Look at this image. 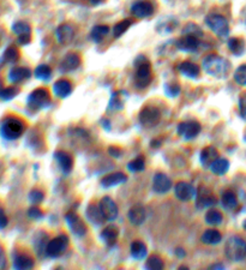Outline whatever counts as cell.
Returning <instances> with one entry per match:
<instances>
[{
	"label": "cell",
	"mask_w": 246,
	"mask_h": 270,
	"mask_svg": "<svg viewBox=\"0 0 246 270\" xmlns=\"http://www.w3.org/2000/svg\"><path fill=\"white\" fill-rule=\"evenodd\" d=\"M176 46L179 51L194 53L197 51L199 47V38L195 36V35H184V36L178 38Z\"/></svg>",
	"instance_id": "cell-14"
},
{
	"label": "cell",
	"mask_w": 246,
	"mask_h": 270,
	"mask_svg": "<svg viewBox=\"0 0 246 270\" xmlns=\"http://www.w3.org/2000/svg\"><path fill=\"white\" fill-rule=\"evenodd\" d=\"M234 81L237 82L239 85L246 87V64H242V65H240L235 70Z\"/></svg>",
	"instance_id": "cell-45"
},
{
	"label": "cell",
	"mask_w": 246,
	"mask_h": 270,
	"mask_svg": "<svg viewBox=\"0 0 246 270\" xmlns=\"http://www.w3.org/2000/svg\"><path fill=\"white\" fill-rule=\"evenodd\" d=\"M174 194L179 201L188 202L196 196V190L190 183L179 182L174 187Z\"/></svg>",
	"instance_id": "cell-15"
},
{
	"label": "cell",
	"mask_w": 246,
	"mask_h": 270,
	"mask_svg": "<svg viewBox=\"0 0 246 270\" xmlns=\"http://www.w3.org/2000/svg\"><path fill=\"white\" fill-rule=\"evenodd\" d=\"M31 40V35H22L18 36V44L20 45H28Z\"/></svg>",
	"instance_id": "cell-54"
},
{
	"label": "cell",
	"mask_w": 246,
	"mask_h": 270,
	"mask_svg": "<svg viewBox=\"0 0 246 270\" xmlns=\"http://www.w3.org/2000/svg\"><path fill=\"white\" fill-rule=\"evenodd\" d=\"M102 2H103V0H89V3H90V5H92V6L101 4Z\"/></svg>",
	"instance_id": "cell-57"
},
{
	"label": "cell",
	"mask_w": 246,
	"mask_h": 270,
	"mask_svg": "<svg viewBox=\"0 0 246 270\" xmlns=\"http://www.w3.org/2000/svg\"><path fill=\"white\" fill-rule=\"evenodd\" d=\"M224 255L232 262H241L246 258V241L239 236L228 238L224 245Z\"/></svg>",
	"instance_id": "cell-3"
},
{
	"label": "cell",
	"mask_w": 246,
	"mask_h": 270,
	"mask_svg": "<svg viewBox=\"0 0 246 270\" xmlns=\"http://www.w3.org/2000/svg\"><path fill=\"white\" fill-rule=\"evenodd\" d=\"M244 23H245V24H246V17H245V21H244Z\"/></svg>",
	"instance_id": "cell-63"
},
{
	"label": "cell",
	"mask_w": 246,
	"mask_h": 270,
	"mask_svg": "<svg viewBox=\"0 0 246 270\" xmlns=\"http://www.w3.org/2000/svg\"><path fill=\"white\" fill-rule=\"evenodd\" d=\"M203 70L210 76L216 78H224L230 72L231 64L227 59L216 54H210L203 60Z\"/></svg>",
	"instance_id": "cell-1"
},
{
	"label": "cell",
	"mask_w": 246,
	"mask_h": 270,
	"mask_svg": "<svg viewBox=\"0 0 246 270\" xmlns=\"http://www.w3.org/2000/svg\"><path fill=\"white\" fill-rule=\"evenodd\" d=\"M216 159H219V151L215 147H205L199 154V161L203 167H210V165L215 161Z\"/></svg>",
	"instance_id": "cell-24"
},
{
	"label": "cell",
	"mask_w": 246,
	"mask_h": 270,
	"mask_svg": "<svg viewBox=\"0 0 246 270\" xmlns=\"http://www.w3.org/2000/svg\"><path fill=\"white\" fill-rule=\"evenodd\" d=\"M9 223V220H8V216L5 215L4 210H3V208H0V229H4L6 226H8Z\"/></svg>",
	"instance_id": "cell-51"
},
{
	"label": "cell",
	"mask_w": 246,
	"mask_h": 270,
	"mask_svg": "<svg viewBox=\"0 0 246 270\" xmlns=\"http://www.w3.org/2000/svg\"><path fill=\"white\" fill-rule=\"evenodd\" d=\"M174 254H176L178 258H183V257H185V256H186V252L184 251L183 247H177L176 251H174Z\"/></svg>",
	"instance_id": "cell-55"
},
{
	"label": "cell",
	"mask_w": 246,
	"mask_h": 270,
	"mask_svg": "<svg viewBox=\"0 0 246 270\" xmlns=\"http://www.w3.org/2000/svg\"><path fill=\"white\" fill-rule=\"evenodd\" d=\"M6 266V256H5V251L3 248L2 245H0V270L5 269Z\"/></svg>",
	"instance_id": "cell-52"
},
{
	"label": "cell",
	"mask_w": 246,
	"mask_h": 270,
	"mask_svg": "<svg viewBox=\"0 0 246 270\" xmlns=\"http://www.w3.org/2000/svg\"><path fill=\"white\" fill-rule=\"evenodd\" d=\"M205 24L210 30L219 37H227L230 34V24L226 17L219 13H212L205 18Z\"/></svg>",
	"instance_id": "cell-6"
},
{
	"label": "cell",
	"mask_w": 246,
	"mask_h": 270,
	"mask_svg": "<svg viewBox=\"0 0 246 270\" xmlns=\"http://www.w3.org/2000/svg\"><path fill=\"white\" fill-rule=\"evenodd\" d=\"M201 124L195 120H190V122H183L179 123V125L177 127L178 133L181 136L184 140L191 141L198 136V133L201 132Z\"/></svg>",
	"instance_id": "cell-11"
},
{
	"label": "cell",
	"mask_w": 246,
	"mask_h": 270,
	"mask_svg": "<svg viewBox=\"0 0 246 270\" xmlns=\"http://www.w3.org/2000/svg\"><path fill=\"white\" fill-rule=\"evenodd\" d=\"M28 216L29 219L35 220V221H39L44 218V213L41 211V209H39L37 207H31L29 210H28Z\"/></svg>",
	"instance_id": "cell-49"
},
{
	"label": "cell",
	"mask_w": 246,
	"mask_h": 270,
	"mask_svg": "<svg viewBox=\"0 0 246 270\" xmlns=\"http://www.w3.org/2000/svg\"><path fill=\"white\" fill-rule=\"evenodd\" d=\"M217 203L216 197L214 196L212 191L208 187L202 185L198 187V191H196V207L198 209L210 208Z\"/></svg>",
	"instance_id": "cell-10"
},
{
	"label": "cell",
	"mask_w": 246,
	"mask_h": 270,
	"mask_svg": "<svg viewBox=\"0 0 246 270\" xmlns=\"http://www.w3.org/2000/svg\"><path fill=\"white\" fill-rule=\"evenodd\" d=\"M161 143H160V141H152V147H155V148H159Z\"/></svg>",
	"instance_id": "cell-58"
},
{
	"label": "cell",
	"mask_w": 246,
	"mask_h": 270,
	"mask_svg": "<svg viewBox=\"0 0 246 270\" xmlns=\"http://www.w3.org/2000/svg\"><path fill=\"white\" fill-rule=\"evenodd\" d=\"M73 35H74V30L70 24H62V26L56 28L55 36L60 45H69L70 42L72 41Z\"/></svg>",
	"instance_id": "cell-19"
},
{
	"label": "cell",
	"mask_w": 246,
	"mask_h": 270,
	"mask_svg": "<svg viewBox=\"0 0 246 270\" xmlns=\"http://www.w3.org/2000/svg\"><path fill=\"white\" fill-rule=\"evenodd\" d=\"M34 259L27 254H18L13 258V268L17 270H29L34 268Z\"/></svg>",
	"instance_id": "cell-27"
},
{
	"label": "cell",
	"mask_w": 246,
	"mask_h": 270,
	"mask_svg": "<svg viewBox=\"0 0 246 270\" xmlns=\"http://www.w3.org/2000/svg\"><path fill=\"white\" fill-rule=\"evenodd\" d=\"M222 221H223V216L219 210H216V209H209V210L206 211L205 222L208 223V225L217 226L221 225Z\"/></svg>",
	"instance_id": "cell-37"
},
{
	"label": "cell",
	"mask_w": 246,
	"mask_h": 270,
	"mask_svg": "<svg viewBox=\"0 0 246 270\" xmlns=\"http://www.w3.org/2000/svg\"><path fill=\"white\" fill-rule=\"evenodd\" d=\"M108 152H109L110 156H114V158H120L123 150H121V149L118 148V147H109Z\"/></svg>",
	"instance_id": "cell-53"
},
{
	"label": "cell",
	"mask_w": 246,
	"mask_h": 270,
	"mask_svg": "<svg viewBox=\"0 0 246 270\" xmlns=\"http://www.w3.org/2000/svg\"><path fill=\"white\" fill-rule=\"evenodd\" d=\"M242 227H244V229H246V220L244 221V223H242Z\"/></svg>",
	"instance_id": "cell-62"
},
{
	"label": "cell",
	"mask_w": 246,
	"mask_h": 270,
	"mask_svg": "<svg viewBox=\"0 0 246 270\" xmlns=\"http://www.w3.org/2000/svg\"><path fill=\"white\" fill-rule=\"evenodd\" d=\"M135 67H136V73H135V84L138 89L147 88L153 80L152 65L147 58L140 55L135 60Z\"/></svg>",
	"instance_id": "cell-2"
},
{
	"label": "cell",
	"mask_w": 246,
	"mask_h": 270,
	"mask_svg": "<svg viewBox=\"0 0 246 270\" xmlns=\"http://www.w3.org/2000/svg\"><path fill=\"white\" fill-rule=\"evenodd\" d=\"M145 268L148 270H162L165 268V263H163V261L159 256L153 255L147 259V262H145Z\"/></svg>",
	"instance_id": "cell-38"
},
{
	"label": "cell",
	"mask_w": 246,
	"mask_h": 270,
	"mask_svg": "<svg viewBox=\"0 0 246 270\" xmlns=\"http://www.w3.org/2000/svg\"><path fill=\"white\" fill-rule=\"evenodd\" d=\"M239 111H240L241 118L246 120V94L242 95L239 100Z\"/></svg>",
	"instance_id": "cell-50"
},
{
	"label": "cell",
	"mask_w": 246,
	"mask_h": 270,
	"mask_svg": "<svg viewBox=\"0 0 246 270\" xmlns=\"http://www.w3.org/2000/svg\"><path fill=\"white\" fill-rule=\"evenodd\" d=\"M100 208H101L102 214L107 221H114V220L118 218V215H119L118 205L116 204V202L108 196L103 197L102 200L100 201Z\"/></svg>",
	"instance_id": "cell-13"
},
{
	"label": "cell",
	"mask_w": 246,
	"mask_h": 270,
	"mask_svg": "<svg viewBox=\"0 0 246 270\" xmlns=\"http://www.w3.org/2000/svg\"><path fill=\"white\" fill-rule=\"evenodd\" d=\"M109 33V28L107 26H96L92 28L90 37L95 44H100L103 41V38L107 36V34Z\"/></svg>",
	"instance_id": "cell-36"
},
{
	"label": "cell",
	"mask_w": 246,
	"mask_h": 270,
	"mask_svg": "<svg viewBox=\"0 0 246 270\" xmlns=\"http://www.w3.org/2000/svg\"><path fill=\"white\" fill-rule=\"evenodd\" d=\"M12 31L17 35V36H22V35H31L30 26L27 22H23V21H20V22H16L15 24H13Z\"/></svg>",
	"instance_id": "cell-41"
},
{
	"label": "cell",
	"mask_w": 246,
	"mask_h": 270,
	"mask_svg": "<svg viewBox=\"0 0 246 270\" xmlns=\"http://www.w3.org/2000/svg\"><path fill=\"white\" fill-rule=\"evenodd\" d=\"M20 93V89L15 87V85H12V87H9V88H5L3 89V90H0V99L4 101H10L12 100L13 98H16L17 95Z\"/></svg>",
	"instance_id": "cell-44"
},
{
	"label": "cell",
	"mask_w": 246,
	"mask_h": 270,
	"mask_svg": "<svg viewBox=\"0 0 246 270\" xmlns=\"http://www.w3.org/2000/svg\"><path fill=\"white\" fill-rule=\"evenodd\" d=\"M28 198H29V201L31 202L33 204H40L42 201H44L45 198V195L42 191L40 190H31L29 195H28Z\"/></svg>",
	"instance_id": "cell-47"
},
{
	"label": "cell",
	"mask_w": 246,
	"mask_h": 270,
	"mask_svg": "<svg viewBox=\"0 0 246 270\" xmlns=\"http://www.w3.org/2000/svg\"><path fill=\"white\" fill-rule=\"evenodd\" d=\"M221 204L224 209L227 210H233L238 207V198L237 195H235L233 191H226V192L222 194L221 196Z\"/></svg>",
	"instance_id": "cell-32"
},
{
	"label": "cell",
	"mask_w": 246,
	"mask_h": 270,
	"mask_svg": "<svg viewBox=\"0 0 246 270\" xmlns=\"http://www.w3.org/2000/svg\"><path fill=\"white\" fill-rule=\"evenodd\" d=\"M144 168H145V162L143 156H138V158L133 160V161H130L129 165H127V169L133 173L142 172Z\"/></svg>",
	"instance_id": "cell-43"
},
{
	"label": "cell",
	"mask_w": 246,
	"mask_h": 270,
	"mask_svg": "<svg viewBox=\"0 0 246 270\" xmlns=\"http://www.w3.org/2000/svg\"><path fill=\"white\" fill-rule=\"evenodd\" d=\"M165 93L168 98H176L180 94V87L177 83L165 84Z\"/></svg>",
	"instance_id": "cell-46"
},
{
	"label": "cell",
	"mask_w": 246,
	"mask_h": 270,
	"mask_svg": "<svg viewBox=\"0 0 246 270\" xmlns=\"http://www.w3.org/2000/svg\"><path fill=\"white\" fill-rule=\"evenodd\" d=\"M209 168L215 176H223V174L227 173L228 168H230V162L226 159L219 158L210 165Z\"/></svg>",
	"instance_id": "cell-34"
},
{
	"label": "cell",
	"mask_w": 246,
	"mask_h": 270,
	"mask_svg": "<svg viewBox=\"0 0 246 270\" xmlns=\"http://www.w3.org/2000/svg\"><path fill=\"white\" fill-rule=\"evenodd\" d=\"M67 245H69V238L66 236L56 237L48 241L47 247H46V255L52 258L59 257L66 251Z\"/></svg>",
	"instance_id": "cell-7"
},
{
	"label": "cell",
	"mask_w": 246,
	"mask_h": 270,
	"mask_svg": "<svg viewBox=\"0 0 246 270\" xmlns=\"http://www.w3.org/2000/svg\"><path fill=\"white\" fill-rule=\"evenodd\" d=\"M183 33L185 35H195V36L199 37L202 35V30H201V28L197 26V24L188 23L187 26L185 27V29H184Z\"/></svg>",
	"instance_id": "cell-48"
},
{
	"label": "cell",
	"mask_w": 246,
	"mask_h": 270,
	"mask_svg": "<svg viewBox=\"0 0 246 270\" xmlns=\"http://www.w3.org/2000/svg\"><path fill=\"white\" fill-rule=\"evenodd\" d=\"M127 98V93L124 90H118V91H114L110 95V100H109V106L108 108L109 109H123L124 106H125V100Z\"/></svg>",
	"instance_id": "cell-28"
},
{
	"label": "cell",
	"mask_w": 246,
	"mask_h": 270,
	"mask_svg": "<svg viewBox=\"0 0 246 270\" xmlns=\"http://www.w3.org/2000/svg\"><path fill=\"white\" fill-rule=\"evenodd\" d=\"M2 173H3V166L2 163H0V176H2Z\"/></svg>",
	"instance_id": "cell-61"
},
{
	"label": "cell",
	"mask_w": 246,
	"mask_h": 270,
	"mask_svg": "<svg viewBox=\"0 0 246 270\" xmlns=\"http://www.w3.org/2000/svg\"><path fill=\"white\" fill-rule=\"evenodd\" d=\"M178 71L187 78H197L199 74V66L191 62H183L178 65Z\"/></svg>",
	"instance_id": "cell-29"
},
{
	"label": "cell",
	"mask_w": 246,
	"mask_h": 270,
	"mask_svg": "<svg viewBox=\"0 0 246 270\" xmlns=\"http://www.w3.org/2000/svg\"><path fill=\"white\" fill-rule=\"evenodd\" d=\"M65 222L67 223V226H69V228L71 232H72L73 236L82 238L87 234V225H85L83 220H82L76 213H67L65 215Z\"/></svg>",
	"instance_id": "cell-8"
},
{
	"label": "cell",
	"mask_w": 246,
	"mask_h": 270,
	"mask_svg": "<svg viewBox=\"0 0 246 270\" xmlns=\"http://www.w3.org/2000/svg\"><path fill=\"white\" fill-rule=\"evenodd\" d=\"M145 209L142 205H134L130 208L129 213H127V218H129L130 222L135 226L143 225L145 221Z\"/></svg>",
	"instance_id": "cell-25"
},
{
	"label": "cell",
	"mask_w": 246,
	"mask_h": 270,
	"mask_svg": "<svg viewBox=\"0 0 246 270\" xmlns=\"http://www.w3.org/2000/svg\"><path fill=\"white\" fill-rule=\"evenodd\" d=\"M102 127L106 131H110V122L108 119H102Z\"/></svg>",
	"instance_id": "cell-56"
},
{
	"label": "cell",
	"mask_w": 246,
	"mask_h": 270,
	"mask_svg": "<svg viewBox=\"0 0 246 270\" xmlns=\"http://www.w3.org/2000/svg\"><path fill=\"white\" fill-rule=\"evenodd\" d=\"M31 76V71L28 69V67L23 66H15L10 70L9 72V81L11 83H20V82H23L28 80Z\"/></svg>",
	"instance_id": "cell-22"
},
{
	"label": "cell",
	"mask_w": 246,
	"mask_h": 270,
	"mask_svg": "<svg viewBox=\"0 0 246 270\" xmlns=\"http://www.w3.org/2000/svg\"><path fill=\"white\" fill-rule=\"evenodd\" d=\"M54 159H55V161L58 162L60 169H62L65 174H69L71 170H72L73 159H72V156L69 154V152L63 151V150L55 151Z\"/></svg>",
	"instance_id": "cell-18"
},
{
	"label": "cell",
	"mask_w": 246,
	"mask_h": 270,
	"mask_svg": "<svg viewBox=\"0 0 246 270\" xmlns=\"http://www.w3.org/2000/svg\"><path fill=\"white\" fill-rule=\"evenodd\" d=\"M24 130H26V125L22 120L15 118V117H10V118L5 119L0 126V134L5 140L15 141L22 136Z\"/></svg>",
	"instance_id": "cell-4"
},
{
	"label": "cell",
	"mask_w": 246,
	"mask_h": 270,
	"mask_svg": "<svg viewBox=\"0 0 246 270\" xmlns=\"http://www.w3.org/2000/svg\"><path fill=\"white\" fill-rule=\"evenodd\" d=\"M131 24H133V21L131 20H124V21H120V22H118L113 28L114 37H117V38L120 37L121 35L129 29V28L131 27Z\"/></svg>",
	"instance_id": "cell-40"
},
{
	"label": "cell",
	"mask_w": 246,
	"mask_h": 270,
	"mask_svg": "<svg viewBox=\"0 0 246 270\" xmlns=\"http://www.w3.org/2000/svg\"><path fill=\"white\" fill-rule=\"evenodd\" d=\"M228 49H230L231 53H233L234 55L240 56L245 53L246 45L245 41L242 40L241 37H231L228 40Z\"/></svg>",
	"instance_id": "cell-30"
},
{
	"label": "cell",
	"mask_w": 246,
	"mask_h": 270,
	"mask_svg": "<svg viewBox=\"0 0 246 270\" xmlns=\"http://www.w3.org/2000/svg\"><path fill=\"white\" fill-rule=\"evenodd\" d=\"M172 189V180L165 173H156L153 178V191L155 194L165 195Z\"/></svg>",
	"instance_id": "cell-12"
},
{
	"label": "cell",
	"mask_w": 246,
	"mask_h": 270,
	"mask_svg": "<svg viewBox=\"0 0 246 270\" xmlns=\"http://www.w3.org/2000/svg\"><path fill=\"white\" fill-rule=\"evenodd\" d=\"M131 12L137 18H147V17H150L154 13V6H153L152 3L140 0V2H136L131 6Z\"/></svg>",
	"instance_id": "cell-16"
},
{
	"label": "cell",
	"mask_w": 246,
	"mask_h": 270,
	"mask_svg": "<svg viewBox=\"0 0 246 270\" xmlns=\"http://www.w3.org/2000/svg\"><path fill=\"white\" fill-rule=\"evenodd\" d=\"M35 77L41 81H49L52 77V69L48 65H39L35 70Z\"/></svg>",
	"instance_id": "cell-39"
},
{
	"label": "cell",
	"mask_w": 246,
	"mask_h": 270,
	"mask_svg": "<svg viewBox=\"0 0 246 270\" xmlns=\"http://www.w3.org/2000/svg\"><path fill=\"white\" fill-rule=\"evenodd\" d=\"M85 216H87L88 221L92 223L94 226H100L102 225L103 221H105V216L102 214L101 208H100V204L90 203L87 207V210H85Z\"/></svg>",
	"instance_id": "cell-17"
},
{
	"label": "cell",
	"mask_w": 246,
	"mask_h": 270,
	"mask_svg": "<svg viewBox=\"0 0 246 270\" xmlns=\"http://www.w3.org/2000/svg\"><path fill=\"white\" fill-rule=\"evenodd\" d=\"M127 180V177L124 173L121 172H116V173H110L108 176L103 177L101 180V185L105 189H109V187L118 186L120 184L125 183Z\"/></svg>",
	"instance_id": "cell-20"
},
{
	"label": "cell",
	"mask_w": 246,
	"mask_h": 270,
	"mask_svg": "<svg viewBox=\"0 0 246 270\" xmlns=\"http://www.w3.org/2000/svg\"><path fill=\"white\" fill-rule=\"evenodd\" d=\"M3 56H4V60L6 63L13 64L20 59V51L17 49L16 46H10V47L6 48V51L4 52V55Z\"/></svg>",
	"instance_id": "cell-42"
},
{
	"label": "cell",
	"mask_w": 246,
	"mask_h": 270,
	"mask_svg": "<svg viewBox=\"0 0 246 270\" xmlns=\"http://www.w3.org/2000/svg\"><path fill=\"white\" fill-rule=\"evenodd\" d=\"M210 269H224V266L222 264H216V265H212Z\"/></svg>",
	"instance_id": "cell-59"
},
{
	"label": "cell",
	"mask_w": 246,
	"mask_h": 270,
	"mask_svg": "<svg viewBox=\"0 0 246 270\" xmlns=\"http://www.w3.org/2000/svg\"><path fill=\"white\" fill-rule=\"evenodd\" d=\"M140 123L145 127H153L160 122L161 119V112L159 108L154 107V106H147L140 112L138 115Z\"/></svg>",
	"instance_id": "cell-9"
},
{
	"label": "cell",
	"mask_w": 246,
	"mask_h": 270,
	"mask_svg": "<svg viewBox=\"0 0 246 270\" xmlns=\"http://www.w3.org/2000/svg\"><path fill=\"white\" fill-rule=\"evenodd\" d=\"M201 240L202 243L205 245H216L222 240V234L217 229H206L205 232L202 234Z\"/></svg>",
	"instance_id": "cell-31"
},
{
	"label": "cell",
	"mask_w": 246,
	"mask_h": 270,
	"mask_svg": "<svg viewBox=\"0 0 246 270\" xmlns=\"http://www.w3.org/2000/svg\"><path fill=\"white\" fill-rule=\"evenodd\" d=\"M130 252L133 258L137 259V261H141V259L147 257L148 248L145 246V244L142 243V241H134L130 246Z\"/></svg>",
	"instance_id": "cell-33"
},
{
	"label": "cell",
	"mask_w": 246,
	"mask_h": 270,
	"mask_svg": "<svg viewBox=\"0 0 246 270\" xmlns=\"http://www.w3.org/2000/svg\"><path fill=\"white\" fill-rule=\"evenodd\" d=\"M100 237H101L102 241L107 246H114L118 240V237H119V229H118L117 226L109 225L102 230Z\"/></svg>",
	"instance_id": "cell-23"
},
{
	"label": "cell",
	"mask_w": 246,
	"mask_h": 270,
	"mask_svg": "<svg viewBox=\"0 0 246 270\" xmlns=\"http://www.w3.org/2000/svg\"><path fill=\"white\" fill-rule=\"evenodd\" d=\"M242 140H244V142H246V130H245V132H244V136H242Z\"/></svg>",
	"instance_id": "cell-60"
},
{
	"label": "cell",
	"mask_w": 246,
	"mask_h": 270,
	"mask_svg": "<svg viewBox=\"0 0 246 270\" xmlns=\"http://www.w3.org/2000/svg\"><path fill=\"white\" fill-rule=\"evenodd\" d=\"M80 65V55L76 54V53H69V54L65 55V58L63 59L62 64H60V69H62L63 72H70V71L76 70Z\"/></svg>",
	"instance_id": "cell-26"
},
{
	"label": "cell",
	"mask_w": 246,
	"mask_h": 270,
	"mask_svg": "<svg viewBox=\"0 0 246 270\" xmlns=\"http://www.w3.org/2000/svg\"><path fill=\"white\" fill-rule=\"evenodd\" d=\"M48 234L45 233V232H39L36 234V238H35L34 240V247H35V251H36V254L39 255H44L46 254V247H47V244H48Z\"/></svg>",
	"instance_id": "cell-35"
},
{
	"label": "cell",
	"mask_w": 246,
	"mask_h": 270,
	"mask_svg": "<svg viewBox=\"0 0 246 270\" xmlns=\"http://www.w3.org/2000/svg\"><path fill=\"white\" fill-rule=\"evenodd\" d=\"M53 93L59 99H66L72 93V84L67 80H59L53 85Z\"/></svg>",
	"instance_id": "cell-21"
},
{
	"label": "cell",
	"mask_w": 246,
	"mask_h": 270,
	"mask_svg": "<svg viewBox=\"0 0 246 270\" xmlns=\"http://www.w3.org/2000/svg\"><path fill=\"white\" fill-rule=\"evenodd\" d=\"M51 95H49L47 89L39 88L35 89L33 93H30L29 97H28L27 105L33 111H40V109L47 108L51 105Z\"/></svg>",
	"instance_id": "cell-5"
}]
</instances>
